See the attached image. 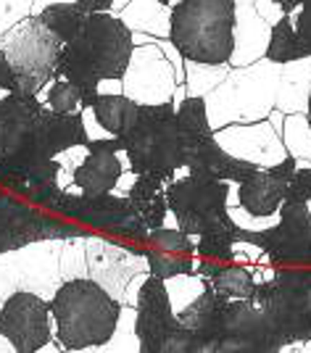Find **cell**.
Returning a JSON list of instances; mask_svg holds the SVG:
<instances>
[{
  "label": "cell",
  "instance_id": "6da1fadb",
  "mask_svg": "<svg viewBox=\"0 0 311 353\" xmlns=\"http://www.w3.org/2000/svg\"><path fill=\"white\" fill-rule=\"evenodd\" d=\"M132 30L111 11L92 14L63 43L56 77L74 82L82 92V108H90L98 95V82L111 77H124L132 56Z\"/></svg>",
  "mask_w": 311,
  "mask_h": 353
},
{
  "label": "cell",
  "instance_id": "7a4b0ae2",
  "mask_svg": "<svg viewBox=\"0 0 311 353\" xmlns=\"http://www.w3.org/2000/svg\"><path fill=\"white\" fill-rule=\"evenodd\" d=\"M53 330L66 353H98L111 338L121 314V301L90 277L61 282L50 298Z\"/></svg>",
  "mask_w": 311,
  "mask_h": 353
},
{
  "label": "cell",
  "instance_id": "3957f363",
  "mask_svg": "<svg viewBox=\"0 0 311 353\" xmlns=\"http://www.w3.org/2000/svg\"><path fill=\"white\" fill-rule=\"evenodd\" d=\"M169 37L188 61L230 63L235 45V0H182L172 8Z\"/></svg>",
  "mask_w": 311,
  "mask_h": 353
},
{
  "label": "cell",
  "instance_id": "277c9868",
  "mask_svg": "<svg viewBox=\"0 0 311 353\" xmlns=\"http://www.w3.org/2000/svg\"><path fill=\"white\" fill-rule=\"evenodd\" d=\"M119 140L137 174L174 179L185 169V140L177 127V108L172 103L140 105L132 127Z\"/></svg>",
  "mask_w": 311,
  "mask_h": 353
},
{
  "label": "cell",
  "instance_id": "5b68a950",
  "mask_svg": "<svg viewBox=\"0 0 311 353\" xmlns=\"http://www.w3.org/2000/svg\"><path fill=\"white\" fill-rule=\"evenodd\" d=\"M280 63L267 56L248 66H235L219 88L206 95L208 121L214 130L267 119L277 105Z\"/></svg>",
  "mask_w": 311,
  "mask_h": 353
},
{
  "label": "cell",
  "instance_id": "8992f818",
  "mask_svg": "<svg viewBox=\"0 0 311 353\" xmlns=\"http://www.w3.org/2000/svg\"><path fill=\"white\" fill-rule=\"evenodd\" d=\"M0 50L11 61L21 90L40 92L56 77L63 40L45 27L40 16L30 14L0 34Z\"/></svg>",
  "mask_w": 311,
  "mask_h": 353
},
{
  "label": "cell",
  "instance_id": "52a82bcc",
  "mask_svg": "<svg viewBox=\"0 0 311 353\" xmlns=\"http://www.w3.org/2000/svg\"><path fill=\"white\" fill-rule=\"evenodd\" d=\"M169 211L177 216V227L188 235H206L219 230H235V221L227 214V182L193 174L188 169L166 188Z\"/></svg>",
  "mask_w": 311,
  "mask_h": 353
},
{
  "label": "cell",
  "instance_id": "ba28073f",
  "mask_svg": "<svg viewBox=\"0 0 311 353\" xmlns=\"http://www.w3.org/2000/svg\"><path fill=\"white\" fill-rule=\"evenodd\" d=\"M92 230L19 198L0 185V253L21 248L37 240H72L88 237Z\"/></svg>",
  "mask_w": 311,
  "mask_h": 353
},
{
  "label": "cell",
  "instance_id": "9c48e42d",
  "mask_svg": "<svg viewBox=\"0 0 311 353\" xmlns=\"http://www.w3.org/2000/svg\"><path fill=\"white\" fill-rule=\"evenodd\" d=\"M134 311L140 353H195V335L174 314L163 280L150 274Z\"/></svg>",
  "mask_w": 311,
  "mask_h": 353
},
{
  "label": "cell",
  "instance_id": "30bf717a",
  "mask_svg": "<svg viewBox=\"0 0 311 353\" xmlns=\"http://www.w3.org/2000/svg\"><path fill=\"white\" fill-rule=\"evenodd\" d=\"M63 240H37L0 253V306L16 290L53 298L61 285L59 259Z\"/></svg>",
  "mask_w": 311,
  "mask_h": 353
},
{
  "label": "cell",
  "instance_id": "8fae6325",
  "mask_svg": "<svg viewBox=\"0 0 311 353\" xmlns=\"http://www.w3.org/2000/svg\"><path fill=\"white\" fill-rule=\"evenodd\" d=\"M88 245V277L98 282L106 293L121 301L127 282L148 269V245L132 243L106 232H90L85 237Z\"/></svg>",
  "mask_w": 311,
  "mask_h": 353
},
{
  "label": "cell",
  "instance_id": "7c38bea8",
  "mask_svg": "<svg viewBox=\"0 0 311 353\" xmlns=\"http://www.w3.org/2000/svg\"><path fill=\"white\" fill-rule=\"evenodd\" d=\"M0 332L16 353H40L45 343L56 338L50 301L30 290H16L0 306Z\"/></svg>",
  "mask_w": 311,
  "mask_h": 353
},
{
  "label": "cell",
  "instance_id": "4fadbf2b",
  "mask_svg": "<svg viewBox=\"0 0 311 353\" xmlns=\"http://www.w3.org/2000/svg\"><path fill=\"white\" fill-rule=\"evenodd\" d=\"M248 237L267 250L269 261L277 266H311V214L309 203H290L280 206V219L264 232H245Z\"/></svg>",
  "mask_w": 311,
  "mask_h": 353
},
{
  "label": "cell",
  "instance_id": "5bb4252c",
  "mask_svg": "<svg viewBox=\"0 0 311 353\" xmlns=\"http://www.w3.org/2000/svg\"><path fill=\"white\" fill-rule=\"evenodd\" d=\"M280 348L282 338L267 311L256 309L243 298L227 303L214 353H280Z\"/></svg>",
  "mask_w": 311,
  "mask_h": 353
},
{
  "label": "cell",
  "instance_id": "9a60e30c",
  "mask_svg": "<svg viewBox=\"0 0 311 353\" xmlns=\"http://www.w3.org/2000/svg\"><path fill=\"white\" fill-rule=\"evenodd\" d=\"M121 82H124V95L140 105L172 103L174 88L179 85L174 66L156 43L134 45Z\"/></svg>",
  "mask_w": 311,
  "mask_h": 353
},
{
  "label": "cell",
  "instance_id": "2e32d148",
  "mask_svg": "<svg viewBox=\"0 0 311 353\" xmlns=\"http://www.w3.org/2000/svg\"><path fill=\"white\" fill-rule=\"evenodd\" d=\"M214 137L230 156L253 163L256 169L277 166L290 156L282 134L272 127L269 119H259L248 124H227V127L214 130Z\"/></svg>",
  "mask_w": 311,
  "mask_h": 353
},
{
  "label": "cell",
  "instance_id": "e0dca14e",
  "mask_svg": "<svg viewBox=\"0 0 311 353\" xmlns=\"http://www.w3.org/2000/svg\"><path fill=\"white\" fill-rule=\"evenodd\" d=\"M56 214L66 219L85 224L92 232H106L114 235L119 224L137 214L130 203V195H117V192H63L61 201L53 208Z\"/></svg>",
  "mask_w": 311,
  "mask_h": 353
},
{
  "label": "cell",
  "instance_id": "ac0fdd59",
  "mask_svg": "<svg viewBox=\"0 0 311 353\" xmlns=\"http://www.w3.org/2000/svg\"><path fill=\"white\" fill-rule=\"evenodd\" d=\"M43 108L37 92L19 90L0 95V159H16L30 150Z\"/></svg>",
  "mask_w": 311,
  "mask_h": 353
},
{
  "label": "cell",
  "instance_id": "d6986e66",
  "mask_svg": "<svg viewBox=\"0 0 311 353\" xmlns=\"http://www.w3.org/2000/svg\"><path fill=\"white\" fill-rule=\"evenodd\" d=\"M296 156H288L277 166L256 169L253 174L240 179L237 182L240 206H245L251 214H259V216L280 214V206L285 203V190H288V182L296 172Z\"/></svg>",
  "mask_w": 311,
  "mask_h": 353
},
{
  "label": "cell",
  "instance_id": "ffe728a7",
  "mask_svg": "<svg viewBox=\"0 0 311 353\" xmlns=\"http://www.w3.org/2000/svg\"><path fill=\"white\" fill-rule=\"evenodd\" d=\"M185 140V169L193 174L208 176V179H245L256 172V166L248 161H240L235 156H230L214 134L208 137H182Z\"/></svg>",
  "mask_w": 311,
  "mask_h": 353
},
{
  "label": "cell",
  "instance_id": "44dd1931",
  "mask_svg": "<svg viewBox=\"0 0 311 353\" xmlns=\"http://www.w3.org/2000/svg\"><path fill=\"white\" fill-rule=\"evenodd\" d=\"M227 303H230V298L219 295L208 285L188 309L177 314L179 322L195 335V353H214L219 332H222V316Z\"/></svg>",
  "mask_w": 311,
  "mask_h": 353
},
{
  "label": "cell",
  "instance_id": "7402d4cb",
  "mask_svg": "<svg viewBox=\"0 0 311 353\" xmlns=\"http://www.w3.org/2000/svg\"><path fill=\"white\" fill-rule=\"evenodd\" d=\"M269 37L272 27L259 16L253 6H235V45H232V56L230 66H248L264 59L269 50Z\"/></svg>",
  "mask_w": 311,
  "mask_h": 353
},
{
  "label": "cell",
  "instance_id": "603a6c76",
  "mask_svg": "<svg viewBox=\"0 0 311 353\" xmlns=\"http://www.w3.org/2000/svg\"><path fill=\"white\" fill-rule=\"evenodd\" d=\"M172 179L159 174H137L134 188L130 190V203L137 211V216L148 224V230L163 227L169 216V198L166 188Z\"/></svg>",
  "mask_w": 311,
  "mask_h": 353
},
{
  "label": "cell",
  "instance_id": "cb8c5ba5",
  "mask_svg": "<svg viewBox=\"0 0 311 353\" xmlns=\"http://www.w3.org/2000/svg\"><path fill=\"white\" fill-rule=\"evenodd\" d=\"M311 95V56L280 63V90L277 105L282 114H306Z\"/></svg>",
  "mask_w": 311,
  "mask_h": 353
},
{
  "label": "cell",
  "instance_id": "d4e9b609",
  "mask_svg": "<svg viewBox=\"0 0 311 353\" xmlns=\"http://www.w3.org/2000/svg\"><path fill=\"white\" fill-rule=\"evenodd\" d=\"M119 19L132 32H148L153 37H169L172 30V6L161 0H132Z\"/></svg>",
  "mask_w": 311,
  "mask_h": 353
},
{
  "label": "cell",
  "instance_id": "484cf974",
  "mask_svg": "<svg viewBox=\"0 0 311 353\" xmlns=\"http://www.w3.org/2000/svg\"><path fill=\"white\" fill-rule=\"evenodd\" d=\"M90 108L95 111V117L101 119V124L108 132L114 134V137H121L132 127L134 119H137L140 103H134L132 98H127L124 92H119V95H101L98 92Z\"/></svg>",
  "mask_w": 311,
  "mask_h": 353
},
{
  "label": "cell",
  "instance_id": "4316f807",
  "mask_svg": "<svg viewBox=\"0 0 311 353\" xmlns=\"http://www.w3.org/2000/svg\"><path fill=\"white\" fill-rule=\"evenodd\" d=\"M208 285H211L219 295L230 298V301H235V298L248 301V298L253 295V288H256V282H253L248 266L235 264V261H230V264H224L222 261L219 269L214 272V277L208 280Z\"/></svg>",
  "mask_w": 311,
  "mask_h": 353
},
{
  "label": "cell",
  "instance_id": "83f0119b",
  "mask_svg": "<svg viewBox=\"0 0 311 353\" xmlns=\"http://www.w3.org/2000/svg\"><path fill=\"white\" fill-rule=\"evenodd\" d=\"M311 56V48L293 30V24L288 19H282L280 24L272 27V37H269V50L267 59L274 63H290V61L306 59Z\"/></svg>",
  "mask_w": 311,
  "mask_h": 353
},
{
  "label": "cell",
  "instance_id": "f1b7e54d",
  "mask_svg": "<svg viewBox=\"0 0 311 353\" xmlns=\"http://www.w3.org/2000/svg\"><path fill=\"white\" fill-rule=\"evenodd\" d=\"M232 72L230 63H201V61H188L185 63V85L190 90V95L206 98L208 92L222 85L227 74Z\"/></svg>",
  "mask_w": 311,
  "mask_h": 353
},
{
  "label": "cell",
  "instance_id": "f546056e",
  "mask_svg": "<svg viewBox=\"0 0 311 353\" xmlns=\"http://www.w3.org/2000/svg\"><path fill=\"white\" fill-rule=\"evenodd\" d=\"M98 353H140V338H137V311L134 306L121 303L119 322L111 332V338L98 348Z\"/></svg>",
  "mask_w": 311,
  "mask_h": 353
},
{
  "label": "cell",
  "instance_id": "4dcf8cb0",
  "mask_svg": "<svg viewBox=\"0 0 311 353\" xmlns=\"http://www.w3.org/2000/svg\"><path fill=\"white\" fill-rule=\"evenodd\" d=\"M37 98L48 108H53L56 114H79L82 111V92H79V88H77L74 82H69L63 77H53L37 92Z\"/></svg>",
  "mask_w": 311,
  "mask_h": 353
},
{
  "label": "cell",
  "instance_id": "1f68e13d",
  "mask_svg": "<svg viewBox=\"0 0 311 353\" xmlns=\"http://www.w3.org/2000/svg\"><path fill=\"white\" fill-rule=\"evenodd\" d=\"M177 127L182 137H208L214 134V127L208 121L206 98L190 95L185 103L177 108Z\"/></svg>",
  "mask_w": 311,
  "mask_h": 353
},
{
  "label": "cell",
  "instance_id": "d6a6232c",
  "mask_svg": "<svg viewBox=\"0 0 311 353\" xmlns=\"http://www.w3.org/2000/svg\"><path fill=\"white\" fill-rule=\"evenodd\" d=\"M282 140L290 156H296L298 161L311 163V124L306 114H288L285 127H282Z\"/></svg>",
  "mask_w": 311,
  "mask_h": 353
},
{
  "label": "cell",
  "instance_id": "836d02e7",
  "mask_svg": "<svg viewBox=\"0 0 311 353\" xmlns=\"http://www.w3.org/2000/svg\"><path fill=\"white\" fill-rule=\"evenodd\" d=\"M148 269L153 277L169 280L177 274H193L195 272V256L185 253H166V250L150 248L148 245Z\"/></svg>",
  "mask_w": 311,
  "mask_h": 353
},
{
  "label": "cell",
  "instance_id": "e575fe53",
  "mask_svg": "<svg viewBox=\"0 0 311 353\" xmlns=\"http://www.w3.org/2000/svg\"><path fill=\"white\" fill-rule=\"evenodd\" d=\"M240 237V227L235 230H219V232H206L195 237V256L201 259H214V261H232V243Z\"/></svg>",
  "mask_w": 311,
  "mask_h": 353
},
{
  "label": "cell",
  "instance_id": "d590c367",
  "mask_svg": "<svg viewBox=\"0 0 311 353\" xmlns=\"http://www.w3.org/2000/svg\"><path fill=\"white\" fill-rule=\"evenodd\" d=\"M59 274L61 282L88 277V245H85V237L63 240L59 259Z\"/></svg>",
  "mask_w": 311,
  "mask_h": 353
},
{
  "label": "cell",
  "instance_id": "8d00e7d4",
  "mask_svg": "<svg viewBox=\"0 0 311 353\" xmlns=\"http://www.w3.org/2000/svg\"><path fill=\"white\" fill-rule=\"evenodd\" d=\"M163 285H166V295H169V303H172L174 314H179L182 309H188L195 298L208 288V282L203 280V277H198L195 272L193 274L169 277V280H163Z\"/></svg>",
  "mask_w": 311,
  "mask_h": 353
},
{
  "label": "cell",
  "instance_id": "74e56055",
  "mask_svg": "<svg viewBox=\"0 0 311 353\" xmlns=\"http://www.w3.org/2000/svg\"><path fill=\"white\" fill-rule=\"evenodd\" d=\"M150 248L166 250V253H185V256H195V237L182 232L179 227H156L148 235Z\"/></svg>",
  "mask_w": 311,
  "mask_h": 353
},
{
  "label": "cell",
  "instance_id": "f35d334b",
  "mask_svg": "<svg viewBox=\"0 0 311 353\" xmlns=\"http://www.w3.org/2000/svg\"><path fill=\"white\" fill-rule=\"evenodd\" d=\"M16 195H19V198H24V201H30V203H34V206L53 211L56 203L61 201L63 190L59 188V182H56V179H50V182H40V185H24V188H19V190H16Z\"/></svg>",
  "mask_w": 311,
  "mask_h": 353
},
{
  "label": "cell",
  "instance_id": "ab89813d",
  "mask_svg": "<svg viewBox=\"0 0 311 353\" xmlns=\"http://www.w3.org/2000/svg\"><path fill=\"white\" fill-rule=\"evenodd\" d=\"M285 201H290V203H309L311 201V163L309 161H298L296 172H293L290 182H288Z\"/></svg>",
  "mask_w": 311,
  "mask_h": 353
},
{
  "label": "cell",
  "instance_id": "60d3db41",
  "mask_svg": "<svg viewBox=\"0 0 311 353\" xmlns=\"http://www.w3.org/2000/svg\"><path fill=\"white\" fill-rule=\"evenodd\" d=\"M227 214H230V219L235 221V227L240 230H245V232H264L269 230L272 224H277L280 219V214H272V216H259V214H251L245 206H227Z\"/></svg>",
  "mask_w": 311,
  "mask_h": 353
},
{
  "label": "cell",
  "instance_id": "b9f144b4",
  "mask_svg": "<svg viewBox=\"0 0 311 353\" xmlns=\"http://www.w3.org/2000/svg\"><path fill=\"white\" fill-rule=\"evenodd\" d=\"M232 261L235 264H272L267 256V250L259 243H253L248 237H237L232 243Z\"/></svg>",
  "mask_w": 311,
  "mask_h": 353
},
{
  "label": "cell",
  "instance_id": "7bdbcfd3",
  "mask_svg": "<svg viewBox=\"0 0 311 353\" xmlns=\"http://www.w3.org/2000/svg\"><path fill=\"white\" fill-rule=\"evenodd\" d=\"M32 14V0H0V34Z\"/></svg>",
  "mask_w": 311,
  "mask_h": 353
},
{
  "label": "cell",
  "instance_id": "ee69618b",
  "mask_svg": "<svg viewBox=\"0 0 311 353\" xmlns=\"http://www.w3.org/2000/svg\"><path fill=\"white\" fill-rule=\"evenodd\" d=\"M285 19L293 24L298 37L311 48V0H301V6L293 8V11H288Z\"/></svg>",
  "mask_w": 311,
  "mask_h": 353
},
{
  "label": "cell",
  "instance_id": "f6af8a7d",
  "mask_svg": "<svg viewBox=\"0 0 311 353\" xmlns=\"http://www.w3.org/2000/svg\"><path fill=\"white\" fill-rule=\"evenodd\" d=\"M21 90V82L16 77L11 61L6 59V53L0 50V92H19Z\"/></svg>",
  "mask_w": 311,
  "mask_h": 353
},
{
  "label": "cell",
  "instance_id": "bcb514c9",
  "mask_svg": "<svg viewBox=\"0 0 311 353\" xmlns=\"http://www.w3.org/2000/svg\"><path fill=\"white\" fill-rule=\"evenodd\" d=\"M85 156H88V143H82V145L66 148V150H61L56 159H59V166H61V169H69V172H74L77 166L85 161Z\"/></svg>",
  "mask_w": 311,
  "mask_h": 353
},
{
  "label": "cell",
  "instance_id": "7dc6e473",
  "mask_svg": "<svg viewBox=\"0 0 311 353\" xmlns=\"http://www.w3.org/2000/svg\"><path fill=\"white\" fill-rule=\"evenodd\" d=\"M253 8L259 11V16L267 21L269 27L280 24L282 19H285V8H282L280 3H274V0H256V3H253Z\"/></svg>",
  "mask_w": 311,
  "mask_h": 353
},
{
  "label": "cell",
  "instance_id": "c3c4849f",
  "mask_svg": "<svg viewBox=\"0 0 311 353\" xmlns=\"http://www.w3.org/2000/svg\"><path fill=\"white\" fill-rule=\"evenodd\" d=\"M79 114H82V124H85V132H88L90 140H101V137H111V132H108V130H106L103 124H101V119L95 117V111H92V108H82Z\"/></svg>",
  "mask_w": 311,
  "mask_h": 353
},
{
  "label": "cell",
  "instance_id": "681fc988",
  "mask_svg": "<svg viewBox=\"0 0 311 353\" xmlns=\"http://www.w3.org/2000/svg\"><path fill=\"white\" fill-rule=\"evenodd\" d=\"M148 277H150V272H140V274H134L132 280L127 282L124 295H121V303H124V306H137V301H140V290H143V285H146Z\"/></svg>",
  "mask_w": 311,
  "mask_h": 353
},
{
  "label": "cell",
  "instance_id": "f907efd6",
  "mask_svg": "<svg viewBox=\"0 0 311 353\" xmlns=\"http://www.w3.org/2000/svg\"><path fill=\"white\" fill-rule=\"evenodd\" d=\"M134 179H137V172H134V169H124V172L119 174L117 185H114L111 192H117V195H130V190L134 188Z\"/></svg>",
  "mask_w": 311,
  "mask_h": 353
},
{
  "label": "cell",
  "instance_id": "816d5d0a",
  "mask_svg": "<svg viewBox=\"0 0 311 353\" xmlns=\"http://www.w3.org/2000/svg\"><path fill=\"white\" fill-rule=\"evenodd\" d=\"M98 92H101V95H119V92H124V82H121V77L101 79V82H98Z\"/></svg>",
  "mask_w": 311,
  "mask_h": 353
},
{
  "label": "cell",
  "instance_id": "f5cc1de1",
  "mask_svg": "<svg viewBox=\"0 0 311 353\" xmlns=\"http://www.w3.org/2000/svg\"><path fill=\"white\" fill-rule=\"evenodd\" d=\"M188 98H190V90H188V85L182 82V85H177V88H174V95H172V105H174V108H179V105L185 103Z\"/></svg>",
  "mask_w": 311,
  "mask_h": 353
},
{
  "label": "cell",
  "instance_id": "db71d44e",
  "mask_svg": "<svg viewBox=\"0 0 311 353\" xmlns=\"http://www.w3.org/2000/svg\"><path fill=\"white\" fill-rule=\"evenodd\" d=\"M285 117H288V114H282L280 108H272V111H269V121H272V127H274V130H277V132L282 134V127H285Z\"/></svg>",
  "mask_w": 311,
  "mask_h": 353
},
{
  "label": "cell",
  "instance_id": "11a10c76",
  "mask_svg": "<svg viewBox=\"0 0 311 353\" xmlns=\"http://www.w3.org/2000/svg\"><path fill=\"white\" fill-rule=\"evenodd\" d=\"M132 43L134 45H153L159 43V37H153L148 32H132Z\"/></svg>",
  "mask_w": 311,
  "mask_h": 353
},
{
  "label": "cell",
  "instance_id": "9f6ffc18",
  "mask_svg": "<svg viewBox=\"0 0 311 353\" xmlns=\"http://www.w3.org/2000/svg\"><path fill=\"white\" fill-rule=\"evenodd\" d=\"M50 3H72V0H32V14L37 16L45 6H50Z\"/></svg>",
  "mask_w": 311,
  "mask_h": 353
},
{
  "label": "cell",
  "instance_id": "6f0895ef",
  "mask_svg": "<svg viewBox=\"0 0 311 353\" xmlns=\"http://www.w3.org/2000/svg\"><path fill=\"white\" fill-rule=\"evenodd\" d=\"M130 3H132V0H114V6H111V14L119 16L121 11H124V8H127V6H130Z\"/></svg>",
  "mask_w": 311,
  "mask_h": 353
},
{
  "label": "cell",
  "instance_id": "680465c9",
  "mask_svg": "<svg viewBox=\"0 0 311 353\" xmlns=\"http://www.w3.org/2000/svg\"><path fill=\"white\" fill-rule=\"evenodd\" d=\"M274 3H280L282 8H285V14H288V11H293V8H298V6H301V0H274Z\"/></svg>",
  "mask_w": 311,
  "mask_h": 353
},
{
  "label": "cell",
  "instance_id": "91938a15",
  "mask_svg": "<svg viewBox=\"0 0 311 353\" xmlns=\"http://www.w3.org/2000/svg\"><path fill=\"white\" fill-rule=\"evenodd\" d=\"M0 353H16V351H14V345L8 343V338H6L3 332H0Z\"/></svg>",
  "mask_w": 311,
  "mask_h": 353
},
{
  "label": "cell",
  "instance_id": "94428289",
  "mask_svg": "<svg viewBox=\"0 0 311 353\" xmlns=\"http://www.w3.org/2000/svg\"><path fill=\"white\" fill-rule=\"evenodd\" d=\"M256 0H235V6H253Z\"/></svg>",
  "mask_w": 311,
  "mask_h": 353
},
{
  "label": "cell",
  "instance_id": "6125c7cd",
  "mask_svg": "<svg viewBox=\"0 0 311 353\" xmlns=\"http://www.w3.org/2000/svg\"><path fill=\"white\" fill-rule=\"evenodd\" d=\"M306 119H309V124H311V95H309V105H306Z\"/></svg>",
  "mask_w": 311,
  "mask_h": 353
},
{
  "label": "cell",
  "instance_id": "be15d7a7",
  "mask_svg": "<svg viewBox=\"0 0 311 353\" xmlns=\"http://www.w3.org/2000/svg\"><path fill=\"white\" fill-rule=\"evenodd\" d=\"M177 3H182V0H169V6H172V8H174V6H177Z\"/></svg>",
  "mask_w": 311,
  "mask_h": 353
},
{
  "label": "cell",
  "instance_id": "e7e4bbea",
  "mask_svg": "<svg viewBox=\"0 0 311 353\" xmlns=\"http://www.w3.org/2000/svg\"><path fill=\"white\" fill-rule=\"evenodd\" d=\"M161 3H163V6H169V0H161Z\"/></svg>",
  "mask_w": 311,
  "mask_h": 353
},
{
  "label": "cell",
  "instance_id": "03108f58",
  "mask_svg": "<svg viewBox=\"0 0 311 353\" xmlns=\"http://www.w3.org/2000/svg\"><path fill=\"white\" fill-rule=\"evenodd\" d=\"M309 214H311V201H309Z\"/></svg>",
  "mask_w": 311,
  "mask_h": 353
}]
</instances>
